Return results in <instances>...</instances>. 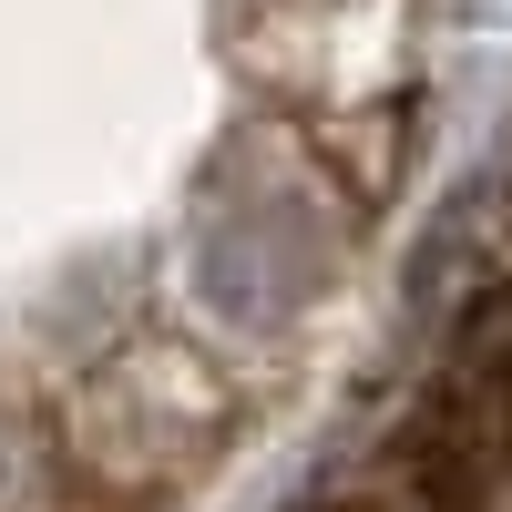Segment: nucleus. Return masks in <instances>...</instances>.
I'll use <instances>...</instances> for the list:
<instances>
[{
	"label": "nucleus",
	"instance_id": "obj_1",
	"mask_svg": "<svg viewBox=\"0 0 512 512\" xmlns=\"http://www.w3.org/2000/svg\"><path fill=\"white\" fill-rule=\"evenodd\" d=\"M492 512H512V482H502V492H492Z\"/></svg>",
	"mask_w": 512,
	"mask_h": 512
}]
</instances>
